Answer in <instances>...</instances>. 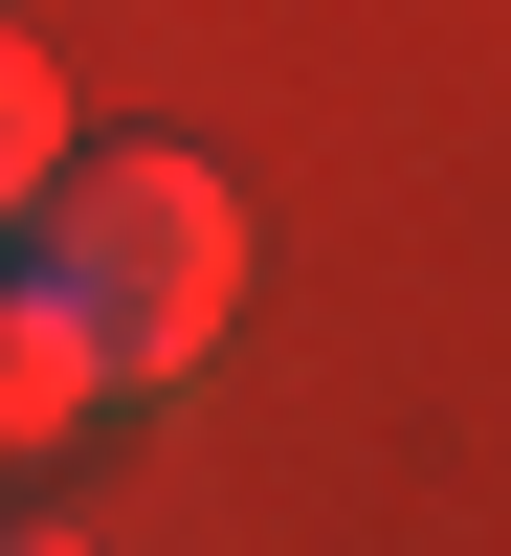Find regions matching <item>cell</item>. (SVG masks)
<instances>
[{"label": "cell", "mask_w": 511, "mask_h": 556, "mask_svg": "<svg viewBox=\"0 0 511 556\" xmlns=\"http://www.w3.org/2000/svg\"><path fill=\"white\" fill-rule=\"evenodd\" d=\"M0 245L67 290V334H89L112 401H178L222 356V312H245V201H222L201 156H44V201L0 223Z\"/></svg>", "instance_id": "cell-1"}, {"label": "cell", "mask_w": 511, "mask_h": 556, "mask_svg": "<svg viewBox=\"0 0 511 556\" xmlns=\"http://www.w3.org/2000/svg\"><path fill=\"white\" fill-rule=\"evenodd\" d=\"M112 424V379H89V334H67V290H0V468H44V445H89Z\"/></svg>", "instance_id": "cell-2"}, {"label": "cell", "mask_w": 511, "mask_h": 556, "mask_svg": "<svg viewBox=\"0 0 511 556\" xmlns=\"http://www.w3.org/2000/svg\"><path fill=\"white\" fill-rule=\"evenodd\" d=\"M44 156H67V89H44V45H0V223L44 201Z\"/></svg>", "instance_id": "cell-3"}, {"label": "cell", "mask_w": 511, "mask_h": 556, "mask_svg": "<svg viewBox=\"0 0 511 556\" xmlns=\"http://www.w3.org/2000/svg\"><path fill=\"white\" fill-rule=\"evenodd\" d=\"M0 556H67V534H0Z\"/></svg>", "instance_id": "cell-4"}]
</instances>
